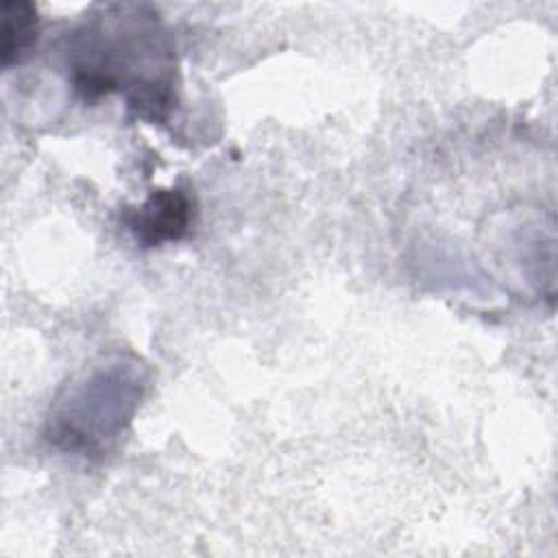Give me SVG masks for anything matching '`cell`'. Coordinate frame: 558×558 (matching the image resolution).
<instances>
[{
    "instance_id": "obj_1",
    "label": "cell",
    "mask_w": 558,
    "mask_h": 558,
    "mask_svg": "<svg viewBox=\"0 0 558 558\" xmlns=\"http://www.w3.org/2000/svg\"><path fill=\"white\" fill-rule=\"evenodd\" d=\"M68 68L85 102L120 92L148 122H166L174 109V50L148 4H100L87 13L70 35Z\"/></svg>"
},
{
    "instance_id": "obj_2",
    "label": "cell",
    "mask_w": 558,
    "mask_h": 558,
    "mask_svg": "<svg viewBox=\"0 0 558 558\" xmlns=\"http://www.w3.org/2000/svg\"><path fill=\"white\" fill-rule=\"evenodd\" d=\"M144 390L137 360L116 355L70 386L48 416V440L83 456H102L131 423Z\"/></svg>"
},
{
    "instance_id": "obj_3",
    "label": "cell",
    "mask_w": 558,
    "mask_h": 558,
    "mask_svg": "<svg viewBox=\"0 0 558 558\" xmlns=\"http://www.w3.org/2000/svg\"><path fill=\"white\" fill-rule=\"evenodd\" d=\"M194 218V201L181 187H159L126 211L124 220L142 246H159L181 240Z\"/></svg>"
},
{
    "instance_id": "obj_4",
    "label": "cell",
    "mask_w": 558,
    "mask_h": 558,
    "mask_svg": "<svg viewBox=\"0 0 558 558\" xmlns=\"http://www.w3.org/2000/svg\"><path fill=\"white\" fill-rule=\"evenodd\" d=\"M0 37L2 68H11L28 59L39 37V17L35 4L26 0H4L0 9Z\"/></svg>"
}]
</instances>
